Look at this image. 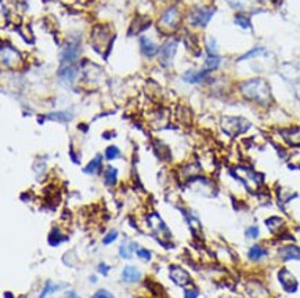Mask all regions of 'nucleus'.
I'll return each instance as SVG.
<instances>
[{"label": "nucleus", "mask_w": 300, "mask_h": 298, "mask_svg": "<svg viewBox=\"0 0 300 298\" xmlns=\"http://www.w3.org/2000/svg\"><path fill=\"white\" fill-rule=\"evenodd\" d=\"M118 181V170L112 166H107L105 173H104V184L107 186H114Z\"/></svg>", "instance_id": "412c9836"}, {"label": "nucleus", "mask_w": 300, "mask_h": 298, "mask_svg": "<svg viewBox=\"0 0 300 298\" xmlns=\"http://www.w3.org/2000/svg\"><path fill=\"white\" fill-rule=\"evenodd\" d=\"M6 298H13V296L10 293H6Z\"/></svg>", "instance_id": "58836bf2"}, {"label": "nucleus", "mask_w": 300, "mask_h": 298, "mask_svg": "<svg viewBox=\"0 0 300 298\" xmlns=\"http://www.w3.org/2000/svg\"><path fill=\"white\" fill-rule=\"evenodd\" d=\"M246 291L249 294L250 298H268L270 293L266 289L263 284L257 280H250L249 283L246 284Z\"/></svg>", "instance_id": "ddd939ff"}, {"label": "nucleus", "mask_w": 300, "mask_h": 298, "mask_svg": "<svg viewBox=\"0 0 300 298\" xmlns=\"http://www.w3.org/2000/svg\"><path fill=\"white\" fill-rule=\"evenodd\" d=\"M78 76V68L75 64H63L58 72V78L64 83H73Z\"/></svg>", "instance_id": "4468645a"}, {"label": "nucleus", "mask_w": 300, "mask_h": 298, "mask_svg": "<svg viewBox=\"0 0 300 298\" xmlns=\"http://www.w3.org/2000/svg\"><path fill=\"white\" fill-rule=\"evenodd\" d=\"M222 128L226 134L231 135V137H236V135L246 133L250 128V123L243 118L226 116V118L222 119Z\"/></svg>", "instance_id": "20e7f679"}, {"label": "nucleus", "mask_w": 300, "mask_h": 298, "mask_svg": "<svg viewBox=\"0 0 300 298\" xmlns=\"http://www.w3.org/2000/svg\"><path fill=\"white\" fill-rule=\"evenodd\" d=\"M200 296V291L197 289H187L184 291V298H198Z\"/></svg>", "instance_id": "f704fd0d"}, {"label": "nucleus", "mask_w": 300, "mask_h": 298, "mask_svg": "<svg viewBox=\"0 0 300 298\" xmlns=\"http://www.w3.org/2000/svg\"><path fill=\"white\" fill-rule=\"evenodd\" d=\"M140 50H141L144 57L152 58L158 56V53H159L161 49H159V46H158L157 43L154 42V40H151L150 37L141 36L140 37Z\"/></svg>", "instance_id": "f8f14e48"}, {"label": "nucleus", "mask_w": 300, "mask_h": 298, "mask_svg": "<svg viewBox=\"0 0 300 298\" xmlns=\"http://www.w3.org/2000/svg\"><path fill=\"white\" fill-rule=\"evenodd\" d=\"M245 236H246V239H257L259 236H260V229H259V227H256V225H250L246 231H245Z\"/></svg>", "instance_id": "c85d7f7f"}, {"label": "nucleus", "mask_w": 300, "mask_h": 298, "mask_svg": "<svg viewBox=\"0 0 300 298\" xmlns=\"http://www.w3.org/2000/svg\"><path fill=\"white\" fill-rule=\"evenodd\" d=\"M64 298H79V297H78V294H76V293H73V291H69V293H68V294H67Z\"/></svg>", "instance_id": "4c0bfd02"}, {"label": "nucleus", "mask_w": 300, "mask_h": 298, "mask_svg": "<svg viewBox=\"0 0 300 298\" xmlns=\"http://www.w3.org/2000/svg\"><path fill=\"white\" fill-rule=\"evenodd\" d=\"M1 64L3 66L14 68L21 64V54L20 51L13 47L11 44H3L1 46Z\"/></svg>", "instance_id": "6e6552de"}, {"label": "nucleus", "mask_w": 300, "mask_h": 298, "mask_svg": "<svg viewBox=\"0 0 300 298\" xmlns=\"http://www.w3.org/2000/svg\"><path fill=\"white\" fill-rule=\"evenodd\" d=\"M183 21V14L177 6H169L158 20V29L162 33H174Z\"/></svg>", "instance_id": "f03ea898"}, {"label": "nucleus", "mask_w": 300, "mask_h": 298, "mask_svg": "<svg viewBox=\"0 0 300 298\" xmlns=\"http://www.w3.org/2000/svg\"><path fill=\"white\" fill-rule=\"evenodd\" d=\"M58 289H60V286H57V284L51 283V282H47L46 283V286H44V289H43L42 294H40V297L39 298H44L46 296H49L50 293H54V291H57Z\"/></svg>", "instance_id": "7c9ffc66"}, {"label": "nucleus", "mask_w": 300, "mask_h": 298, "mask_svg": "<svg viewBox=\"0 0 300 298\" xmlns=\"http://www.w3.org/2000/svg\"><path fill=\"white\" fill-rule=\"evenodd\" d=\"M235 22L243 29H249L250 28V21L245 17V15H236L235 17Z\"/></svg>", "instance_id": "2f4dec72"}, {"label": "nucleus", "mask_w": 300, "mask_h": 298, "mask_svg": "<svg viewBox=\"0 0 300 298\" xmlns=\"http://www.w3.org/2000/svg\"><path fill=\"white\" fill-rule=\"evenodd\" d=\"M119 156H121V150H119L118 147L111 145V147H108V148L105 149V157H107L108 160H114V159Z\"/></svg>", "instance_id": "cd10ccee"}, {"label": "nucleus", "mask_w": 300, "mask_h": 298, "mask_svg": "<svg viewBox=\"0 0 300 298\" xmlns=\"http://www.w3.org/2000/svg\"><path fill=\"white\" fill-rule=\"evenodd\" d=\"M278 282L281 283V286H282V289L286 291V293H296L298 291V289H299V282H298V279L295 277V275H293L291 270L288 269V268H281V269L278 270Z\"/></svg>", "instance_id": "1a4fd4ad"}, {"label": "nucleus", "mask_w": 300, "mask_h": 298, "mask_svg": "<svg viewBox=\"0 0 300 298\" xmlns=\"http://www.w3.org/2000/svg\"><path fill=\"white\" fill-rule=\"evenodd\" d=\"M262 1H275V0H262Z\"/></svg>", "instance_id": "ea45409f"}, {"label": "nucleus", "mask_w": 300, "mask_h": 298, "mask_svg": "<svg viewBox=\"0 0 300 298\" xmlns=\"http://www.w3.org/2000/svg\"><path fill=\"white\" fill-rule=\"evenodd\" d=\"M267 256H268L267 248L263 244H259V243L252 244L249 250H248V258H249L250 261H253V263H259V261L265 260Z\"/></svg>", "instance_id": "dca6fc26"}, {"label": "nucleus", "mask_w": 300, "mask_h": 298, "mask_svg": "<svg viewBox=\"0 0 300 298\" xmlns=\"http://www.w3.org/2000/svg\"><path fill=\"white\" fill-rule=\"evenodd\" d=\"M101 164H102V157H101V155H96L93 160L90 163H87V166L83 169V173H86V174H96V173L100 171Z\"/></svg>", "instance_id": "4be33fe9"}, {"label": "nucleus", "mask_w": 300, "mask_h": 298, "mask_svg": "<svg viewBox=\"0 0 300 298\" xmlns=\"http://www.w3.org/2000/svg\"><path fill=\"white\" fill-rule=\"evenodd\" d=\"M266 227L268 228V231L272 235H282L284 234V228H285V221L281 217H270L265 221Z\"/></svg>", "instance_id": "a211bd4d"}, {"label": "nucleus", "mask_w": 300, "mask_h": 298, "mask_svg": "<svg viewBox=\"0 0 300 298\" xmlns=\"http://www.w3.org/2000/svg\"><path fill=\"white\" fill-rule=\"evenodd\" d=\"M239 91L245 98L253 101L259 105L267 107L271 104V90H270L268 83L263 79H252V80L243 82V83H241Z\"/></svg>", "instance_id": "f257e3e1"}, {"label": "nucleus", "mask_w": 300, "mask_h": 298, "mask_svg": "<svg viewBox=\"0 0 300 298\" xmlns=\"http://www.w3.org/2000/svg\"><path fill=\"white\" fill-rule=\"evenodd\" d=\"M50 120H56V121H63V123H68L73 119V114L69 112V111H60V112H54V114H50L47 116Z\"/></svg>", "instance_id": "5701e85b"}, {"label": "nucleus", "mask_w": 300, "mask_h": 298, "mask_svg": "<svg viewBox=\"0 0 300 298\" xmlns=\"http://www.w3.org/2000/svg\"><path fill=\"white\" fill-rule=\"evenodd\" d=\"M137 248V243H134V241H132V243H125V244H122L121 247H119V256L122 257V258H130L132 257V254H133V251Z\"/></svg>", "instance_id": "393cba45"}, {"label": "nucleus", "mask_w": 300, "mask_h": 298, "mask_svg": "<svg viewBox=\"0 0 300 298\" xmlns=\"http://www.w3.org/2000/svg\"><path fill=\"white\" fill-rule=\"evenodd\" d=\"M214 11L216 10L213 7H194L188 13L187 18H188V22L195 28H205L209 21L212 20Z\"/></svg>", "instance_id": "39448f33"}, {"label": "nucleus", "mask_w": 300, "mask_h": 298, "mask_svg": "<svg viewBox=\"0 0 300 298\" xmlns=\"http://www.w3.org/2000/svg\"><path fill=\"white\" fill-rule=\"evenodd\" d=\"M137 256H138V258H140V260H144V261H150L151 257H152V254H151L150 250H147V248H138V250H137Z\"/></svg>", "instance_id": "473e14b6"}, {"label": "nucleus", "mask_w": 300, "mask_h": 298, "mask_svg": "<svg viewBox=\"0 0 300 298\" xmlns=\"http://www.w3.org/2000/svg\"><path fill=\"white\" fill-rule=\"evenodd\" d=\"M118 239V232L116 231H111L109 234H107L105 236H104V239H102V243L107 246V244H111L112 241H115Z\"/></svg>", "instance_id": "72a5a7b5"}, {"label": "nucleus", "mask_w": 300, "mask_h": 298, "mask_svg": "<svg viewBox=\"0 0 300 298\" xmlns=\"http://www.w3.org/2000/svg\"><path fill=\"white\" fill-rule=\"evenodd\" d=\"M282 137L289 145H293V147H300V127H291V128H285L282 131Z\"/></svg>", "instance_id": "6ab92c4d"}, {"label": "nucleus", "mask_w": 300, "mask_h": 298, "mask_svg": "<svg viewBox=\"0 0 300 298\" xmlns=\"http://www.w3.org/2000/svg\"><path fill=\"white\" fill-rule=\"evenodd\" d=\"M278 257L282 261H300V246L295 243H284L278 248Z\"/></svg>", "instance_id": "9d476101"}, {"label": "nucleus", "mask_w": 300, "mask_h": 298, "mask_svg": "<svg viewBox=\"0 0 300 298\" xmlns=\"http://www.w3.org/2000/svg\"><path fill=\"white\" fill-rule=\"evenodd\" d=\"M80 56V42L79 40H68L61 49V61L64 64H73Z\"/></svg>", "instance_id": "0eeeda50"}, {"label": "nucleus", "mask_w": 300, "mask_h": 298, "mask_svg": "<svg viewBox=\"0 0 300 298\" xmlns=\"http://www.w3.org/2000/svg\"><path fill=\"white\" fill-rule=\"evenodd\" d=\"M229 4L235 10H248L253 0H227Z\"/></svg>", "instance_id": "bb28decb"}, {"label": "nucleus", "mask_w": 300, "mask_h": 298, "mask_svg": "<svg viewBox=\"0 0 300 298\" xmlns=\"http://www.w3.org/2000/svg\"><path fill=\"white\" fill-rule=\"evenodd\" d=\"M177 44L179 42L176 39H169L167 42L164 43V46L161 47L159 53H158V60L159 64L164 68H169L173 62V58L176 56V50H177Z\"/></svg>", "instance_id": "423d86ee"}, {"label": "nucleus", "mask_w": 300, "mask_h": 298, "mask_svg": "<svg viewBox=\"0 0 300 298\" xmlns=\"http://www.w3.org/2000/svg\"><path fill=\"white\" fill-rule=\"evenodd\" d=\"M150 225L151 228L158 232L159 235H164L166 238H170V231L167 229V227L165 225L164 220L158 215V214H151L150 215Z\"/></svg>", "instance_id": "f3484780"}, {"label": "nucleus", "mask_w": 300, "mask_h": 298, "mask_svg": "<svg viewBox=\"0 0 300 298\" xmlns=\"http://www.w3.org/2000/svg\"><path fill=\"white\" fill-rule=\"evenodd\" d=\"M266 51L265 49H262V47H257V49H253L250 50L249 53H246V54H243L242 57H239L238 60H248V58H255V57H259V56H263Z\"/></svg>", "instance_id": "c756f323"}, {"label": "nucleus", "mask_w": 300, "mask_h": 298, "mask_svg": "<svg viewBox=\"0 0 300 298\" xmlns=\"http://www.w3.org/2000/svg\"><path fill=\"white\" fill-rule=\"evenodd\" d=\"M209 76V71L207 69H202V71H187L183 75V80L190 83V85H200L202 82H205Z\"/></svg>", "instance_id": "2eb2a0df"}, {"label": "nucleus", "mask_w": 300, "mask_h": 298, "mask_svg": "<svg viewBox=\"0 0 300 298\" xmlns=\"http://www.w3.org/2000/svg\"><path fill=\"white\" fill-rule=\"evenodd\" d=\"M92 298H114V296L107 290H99Z\"/></svg>", "instance_id": "c9c22d12"}, {"label": "nucleus", "mask_w": 300, "mask_h": 298, "mask_svg": "<svg viewBox=\"0 0 300 298\" xmlns=\"http://www.w3.org/2000/svg\"><path fill=\"white\" fill-rule=\"evenodd\" d=\"M220 56L219 54H207L206 62H205V69H207L209 72L214 71L220 66Z\"/></svg>", "instance_id": "b1692460"}, {"label": "nucleus", "mask_w": 300, "mask_h": 298, "mask_svg": "<svg viewBox=\"0 0 300 298\" xmlns=\"http://www.w3.org/2000/svg\"><path fill=\"white\" fill-rule=\"evenodd\" d=\"M115 36L111 33V30L108 28L107 25H97L94 27L93 32H92V44H93V49L99 53H107L109 46H112Z\"/></svg>", "instance_id": "7ed1b4c3"}, {"label": "nucleus", "mask_w": 300, "mask_h": 298, "mask_svg": "<svg viewBox=\"0 0 300 298\" xmlns=\"http://www.w3.org/2000/svg\"><path fill=\"white\" fill-rule=\"evenodd\" d=\"M99 272H100L101 275H104V276H105L108 272H109V267L105 265V264H100V265H99Z\"/></svg>", "instance_id": "e433bc0d"}, {"label": "nucleus", "mask_w": 300, "mask_h": 298, "mask_svg": "<svg viewBox=\"0 0 300 298\" xmlns=\"http://www.w3.org/2000/svg\"><path fill=\"white\" fill-rule=\"evenodd\" d=\"M141 277V272L136 267H126L122 272V279L125 283H136Z\"/></svg>", "instance_id": "aec40b11"}, {"label": "nucleus", "mask_w": 300, "mask_h": 298, "mask_svg": "<svg viewBox=\"0 0 300 298\" xmlns=\"http://www.w3.org/2000/svg\"><path fill=\"white\" fill-rule=\"evenodd\" d=\"M170 279L177 286H181V287H186L188 284L193 283L190 273L183 269L181 267H177V265L170 267Z\"/></svg>", "instance_id": "9b49d317"}, {"label": "nucleus", "mask_w": 300, "mask_h": 298, "mask_svg": "<svg viewBox=\"0 0 300 298\" xmlns=\"http://www.w3.org/2000/svg\"><path fill=\"white\" fill-rule=\"evenodd\" d=\"M63 240H65L64 235L60 234L57 228L51 229L50 235H49V243H50V246H58Z\"/></svg>", "instance_id": "a878e982"}]
</instances>
